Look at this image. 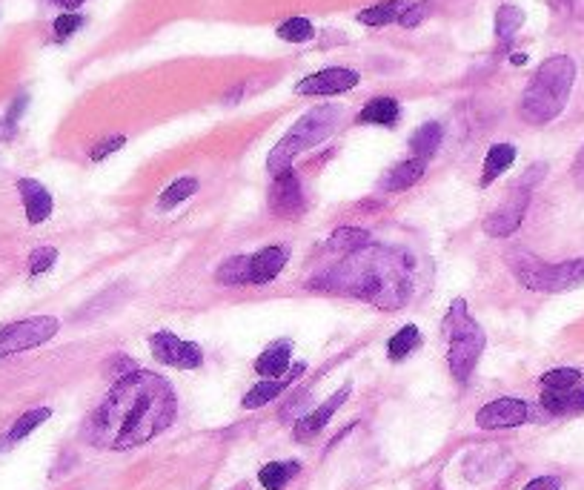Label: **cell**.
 Instances as JSON below:
<instances>
[{"instance_id": "cell-1", "label": "cell", "mask_w": 584, "mask_h": 490, "mask_svg": "<svg viewBox=\"0 0 584 490\" xmlns=\"http://www.w3.org/2000/svg\"><path fill=\"white\" fill-rule=\"evenodd\" d=\"M178 416V396L158 373L132 370L112 384L84 436L103 450H129L164 433Z\"/></svg>"}, {"instance_id": "cell-2", "label": "cell", "mask_w": 584, "mask_h": 490, "mask_svg": "<svg viewBox=\"0 0 584 490\" xmlns=\"http://www.w3.org/2000/svg\"><path fill=\"white\" fill-rule=\"evenodd\" d=\"M307 290L344 293L381 309H398L410 295V269L398 253L384 247H364L347 255L327 273L307 281Z\"/></svg>"}, {"instance_id": "cell-3", "label": "cell", "mask_w": 584, "mask_h": 490, "mask_svg": "<svg viewBox=\"0 0 584 490\" xmlns=\"http://www.w3.org/2000/svg\"><path fill=\"white\" fill-rule=\"evenodd\" d=\"M576 84V60L567 55H553L541 63L536 75L530 77V84L518 103V112L527 124H550L564 112L570 92Z\"/></svg>"}, {"instance_id": "cell-4", "label": "cell", "mask_w": 584, "mask_h": 490, "mask_svg": "<svg viewBox=\"0 0 584 490\" xmlns=\"http://www.w3.org/2000/svg\"><path fill=\"white\" fill-rule=\"evenodd\" d=\"M341 115H344L341 107H335V103H324V107L309 109L304 118H298V124L278 141L276 149L269 152V158H267L269 175L276 178L281 173L292 170V161L298 158V155L324 144V141L335 133Z\"/></svg>"}, {"instance_id": "cell-5", "label": "cell", "mask_w": 584, "mask_h": 490, "mask_svg": "<svg viewBox=\"0 0 584 490\" xmlns=\"http://www.w3.org/2000/svg\"><path fill=\"white\" fill-rule=\"evenodd\" d=\"M444 333H447V365L452 379L459 384H467V379L473 376V370L478 365V358L484 353L487 335L478 321L470 318L467 313V301L456 299L447 309L444 318Z\"/></svg>"}, {"instance_id": "cell-6", "label": "cell", "mask_w": 584, "mask_h": 490, "mask_svg": "<svg viewBox=\"0 0 584 490\" xmlns=\"http://www.w3.org/2000/svg\"><path fill=\"white\" fill-rule=\"evenodd\" d=\"M508 267L522 287L533 293H567L584 287V258L562 264H544L541 258L530 255L527 250L508 253Z\"/></svg>"}, {"instance_id": "cell-7", "label": "cell", "mask_w": 584, "mask_h": 490, "mask_svg": "<svg viewBox=\"0 0 584 490\" xmlns=\"http://www.w3.org/2000/svg\"><path fill=\"white\" fill-rule=\"evenodd\" d=\"M58 330L60 321L55 316H32L23 321H12V325L0 327V358L41 347L49 339H55Z\"/></svg>"}, {"instance_id": "cell-8", "label": "cell", "mask_w": 584, "mask_h": 490, "mask_svg": "<svg viewBox=\"0 0 584 490\" xmlns=\"http://www.w3.org/2000/svg\"><path fill=\"white\" fill-rule=\"evenodd\" d=\"M149 350L155 361H161L166 367H178V370H195L204 365V350L195 341L178 339L175 333H155L149 335Z\"/></svg>"}, {"instance_id": "cell-9", "label": "cell", "mask_w": 584, "mask_h": 490, "mask_svg": "<svg viewBox=\"0 0 584 490\" xmlns=\"http://www.w3.org/2000/svg\"><path fill=\"white\" fill-rule=\"evenodd\" d=\"M269 210L276 218H284V221H295V218L304 215L307 198H304L301 178H298L295 170H287V173L272 178V184H269Z\"/></svg>"}, {"instance_id": "cell-10", "label": "cell", "mask_w": 584, "mask_h": 490, "mask_svg": "<svg viewBox=\"0 0 584 490\" xmlns=\"http://www.w3.org/2000/svg\"><path fill=\"white\" fill-rule=\"evenodd\" d=\"M530 419V407L522 398H496V402L484 405L482 410L476 413V424L482 430H510V428H518V424H524Z\"/></svg>"}, {"instance_id": "cell-11", "label": "cell", "mask_w": 584, "mask_h": 490, "mask_svg": "<svg viewBox=\"0 0 584 490\" xmlns=\"http://www.w3.org/2000/svg\"><path fill=\"white\" fill-rule=\"evenodd\" d=\"M361 81V75L356 69H347V67H330V69H321L316 75L304 77L298 81L295 92L298 95H344L349 89H356Z\"/></svg>"}, {"instance_id": "cell-12", "label": "cell", "mask_w": 584, "mask_h": 490, "mask_svg": "<svg viewBox=\"0 0 584 490\" xmlns=\"http://www.w3.org/2000/svg\"><path fill=\"white\" fill-rule=\"evenodd\" d=\"M527 201H530V192L513 189L510 201L504 204L499 213H492V215L484 218V232H487V236L490 238H510L513 232L522 227V221H524Z\"/></svg>"}, {"instance_id": "cell-13", "label": "cell", "mask_w": 584, "mask_h": 490, "mask_svg": "<svg viewBox=\"0 0 584 490\" xmlns=\"http://www.w3.org/2000/svg\"><path fill=\"white\" fill-rule=\"evenodd\" d=\"M349 390H353V387L344 384L339 393H332L327 398V402L318 405L316 410H309L304 419H298V424H295V438H298V442H309V438L318 436L324 428H327V422L335 416V413H339V407L349 398Z\"/></svg>"}, {"instance_id": "cell-14", "label": "cell", "mask_w": 584, "mask_h": 490, "mask_svg": "<svg viewBox=\"0 0 584 490\" xmlns=\"http://www.w3.org/2000/svg\"><path fill=\"white\" fill-rule=\"evenodd\" d=\"M18 192H20V201H23V210L29 224H44L46 218L55 210V201H52L49 189L35 178H20L18 181Z\"/></svg>"}, {"instance_id": "cell-15", "label": "cell", "mask_w": 584, "mask_h": 490, "mask_svg": "<svg viewBox=\"0 0 584 490\" xmlns=\"http://www.w3.org/2000/svg\"><path fill=\"white\" fill-rule=\"evenodd\" d=\"M304 370H307V365H295L287 376H281V379H264V382H258L252 390H246V396L241 398V407H246V410H258V407H264V405H269L272 398H278L287 387H292V382L298 379V376H304Z\"/></svg>"}, {"instance_id": "cell-16", "label": "cell", "mask_w": 584, "mask_h": 490, "mask_svg": "<svg viewBox=\"0 0 584 490\" xmlns=\"http://www.w3.org/2000/svg\"><path fill=\"white\" fill-rule=\"evenodd\" d=\"M290 253L287 247H264L255 255H250V284H269L281 276V269L287 267Z\"/></svg>"}, {"instance_id": "cell-17", "label": "cell", "mask_w": 584, "mask_h": 490, "mask_svg": "<svg viewBox=\"0 0 584 490\" xmlns=\"http://www.w3.org/2000/svg\"><path fill=\"white\" fill-rule=\"evenodd\" d=\"M290 358H292V341L281 339L276 344H269L267 350L255 358V373L261 379H281L290 373Z\"/></svg>"}, {"instance_id": "cell-18", "label": "cell", "mask_w": 584, "mask_h": 490, "mask_svg": "<svg viewBox=\"0 0 584 490\" xmlns=\"http://www.w3.org/2000/svg\"><path fill=\"white\" fill-rule=\"evenodd\" d=\"M541 407L553 416H576L584 413V387L573 390H541Z\"/></svg>"}, {"instance_id": "cell-19", "label": "cell", "mask_w": 584, "mask_h": 490, "mask_svg": "<svg viewBox=\"0 0 584 490\" xmlns=\"http://www.w3.org/2000/svg\"><path fill=\"white\" fill-rule=\"evenodd\" d=\"M427 173V161L421 158H410V161H401L389 170L381 181V187L387 192H401V189H410L412 184H419Z\"/></svg>"}, {"instance_id": "cell-20", "label": "cell", "mask_w": 584, "mask_h": 490, "mask_svg": "<svg viewBox=\"0 0 584 490\" xmlns=\"http://www.w3.org/2000/svg\"><path fill=\"white\" fill-rule=\"evenodd\" d=\"M372 244V236L361 227H339L332 229V236L327 238V253L335 255H353L358 250H364Z\"/></svg>"}, {"instance_id": "cell-21", "label": "cell", "mask_w": 584, "mask_h": 490, "mask_svg": "<svg viewBox=\"0 0 584 490\" xmlns=\"http://www.w3.org/2000/svg\"><path fill=\"white\" fill-rule=\"evenodd\" d=\"M401 118V107L396 98H372L364 109L358 112L356 124H375V126H396Z\"/></svg>"}, {"instance_id": "cell-22", "label": "cell", "mask_w": 584, "mask_h": 490, "mask_svg": "<svg viewBox=\"0 0 584 490\" xmlns=\"http://www.w3.org/2000/svg\"><path fill=\"white\" fill-rule=\"evenodd\" d=\"M441 138H444V129L436 121H427L412 133L410 138V149H412V158H421V161H430L433 155L441 147Z\"/></svg>"}, {"instance_id": "cell-23", "label": "cell", "mask_w": 584, "mask_h": 490, "mask_svg": "<svg viewBox=\"0 0 584 490\" xmlns=\"http://www.w3.org/2000/svg\"><path fill=\"white\" fill-rule=\"evenodd\" d=\"M516 161V147L513 144H492L487 158H484V173H482V187H490L499 175H504Z\"/></svg>"}, {"instance_id": "cell-24", "label": "cell", "mask_w": 584, "mask_h": 490, "mask_svg": "<svg viewBox=\"0 0 584 490\" xmlns=\"http://www.w3.org/2000/svg\"><path fill=\"white\" fill-rule=\"evenodd\" d=\"M52 416V410L49 407H35V410H26L23 416L12 424V430L0 438V447H9V445H15V442H20V438H26L29 436L35 428H41V424L46 422Z\"/></svg>"}, {"instance_id": "cell-25", "label": "cell", "mask_w": 584, "mask_h": 490, "mask_svg": "<svg viewBox=\"0 0 584 490\" xmlns=\"http://www.w3.org/2000/svg\"><path fill=\"white\" fill-rule=\"evenodd\" d=\"M215 281L224 284V287H241V284H250V255H232L224 264H218Z\"/></svg>"}, {"instance_id": "cell-26", "label": "cell", "mask_w": 584, "mask_h": 490, "mask_svg": "<svg viewBox=\"0 0 584 490\" xmlns=\"http://www.w3.org/2000/svg\"><path fill=\"white\" fill-rule=\"evenodd\" d=\"M301 470L298 462H269L258 470V482H261L267 490H284L287 482H292V476Z\"/></svg>"}, {"instance_id": "cell-27", "label": "cell", "mask_w": 584, "mask_h": 490, "mask_svg": "<svg viewBox=\"0 0 584 490\" xmlns=\"http://www.w3.org/2000/svg\"><path fill=\"white\" fill-rule=\"evenodd\" d=\"M407 6H410L407 0H387V4H379V6H370L364 12H358V23L387 26V23H393V20H398L401 15H404Z\"/></svg>"}, {"instance_id": "cell-28", "label": "cell", "mask_w": 584, "mask_h": 490, "mask_svg": "<svg viewBox=\"0 0 584 490\" xmlns=\"http://www.w3.org/2000/svg\"><path fill=\"white\" fill-rule=\"evenodd\" d=\"M421 344V333L415 325H404L393 339L387 341V356L389 361H404L410 353H415V347Z\"/></svg>"}, {"instance_id": "cell-29", "label": "cell", "mask_w": 584, "mask_h": 490, "mask_svg": "<svg viewBox=\"0 0 584 490\" xmlns=\"http://www.w3.org/2000/svg\"><path fill=\"white\" fill-rule=\"evenodd\" d=\"M522 26H524V12L522 9L510 6V4L499 6V12H496V37L501 44L513 41L516 32L522 29Z\"/></svg>"}, {"instance_id": "cell-30", "label": "cell", "mask_w": 584, "mask_h": 490, "mask_svg": "<svg viewBox=\"0 0 584 490\" xmlns=\"http://www.w3.org/2000/svg\"><path fill=\"white\" fill-rule=\"evenodd\" d=\"M195 192H198V178H178L175 184H170L164 189V196L158 198V206L161 210H172V206L192 198Z\"/></svg>"}, {"instance_id": "cell-31", "label": "cell", "mask_w": 584, "mask_h": 490, "mask_svg": "<svg viewBox=\"0 0 584 490\" xmlns=\"http://www.w3.org/2000/svg\"><path fill=\"white\" fill-rule=\"evenodd\" d=\"M539 382H541V390H573V387H579V382H581V370L556 367V370L544 373Z\"/></svg>"}, {"instance_id": "cell-32", "label": "cell", "mask_w": 584, "mask_h": 490, "mask_svg": "<svg viewBox=\"0 0 584 490\" xmlns=\"http://www.w3.org/2000/svg\"><path fill=\"white\" fill-rule=\"evenodd\" d=\"M278 37L287 44H304V41H313L316 37V26L309 23L307 18H290L278 26Z\"/></svg>"}, {"instance_id": "cell-33", "label": "cell", "mask_w": 584, "mask_h": 490, "mask_svg": "<svg viewBox=\"0 0 584 490\" xmlns=\"http://www.w3.org/2000/svg\"><path fill=\"white\" fill-rule=\"evenodd\" d=\"M55 261H58V250L55 247H37V250H32L29 253V276H44V273H49L52 267H55Z\"/></svg>"}, {"instance_id": "cell-34", "label": "cell", "mask_w": 584, "mask_h": 490, "mask_svg": "<svg viewBox=\"0 0 584 490\" xmlns=\"http://www.w3.org/2000/svg\"><path fill=\"white\" fill-rule=\"evenodd\" d=\"M84 26V15H75V12H63L60 18H55V23H52V29H55V37L58 41H67V37H72L77 29Z\"/></svg>"}, {"instance_id": "cell-35", "label": "cell", "mask_w": 584, "mask_h": 490, "mask_svg": "<svg viewBox=\"0 0 584 490\" xmlns=\"http://www.w3.org/2000/svg\"><path fill=\"white\" fill-rule=\"evenodd\" d=\"M124 144H126V138H124V135H112V138H103L100 144H98V147H95L92 152H89V155H92V161H103V158H107V155L118 152V149H121Z\"/></svg>"}, {"instance_id": "cell-36", "label": "cell", "mask_w": 584, "mask_h": 490, "mask_svg": "<svg viewBox=\"0 0 584 490\" xmlns=\"http://www.w3.org/2000/svg\"><path fill=\"white\" fill-rule=\"evenodd\" d=\"M544 175H548V164H533V166H530V170H527L522 178H518L516 189H524V192H530V189H533V187L539 184V181H541Z\"/></svg>"}, {"instance_id": "cell-37", "label": "cell", "mask_w": 584, "mask_h": 490, "mask_svg": "<svg viewBox=\"0 0 584 490\" xmlns=\"http://www.w3.org/2000/svg\"><path fill=\"white\" fill-rule=\"evenodd\" d=\"M424 15H427V6L424 4H415V6L404 9V15L398 18V23L404 26V29H412V26H419L424 20Z\"/></svg>"}, {"instance_id": "cell-38", "label": "cell", "mask_w": 584, "mask_h": 490, "mask_svg": "<svg viewBox=\"0 0 584 490\" xmlns=\"http://www.w3.org/2000/svg\"><path fill=\"white\" fill-rule=\"evenodd\" d=\"M524 490H562L559 476H536L533 482H527Z\"/></svg>"}, {"instance_id": "cell-39", "label": "cell", "mask_w": 584, "mask_h": 490, "mask_svg": "<svg viewBox=\"0 0 584 490\" xmlns=\"http://www.w3.org/2000/svg\"><path fill=\"white\" fill-rule=\"evenodd\" d=\"M15 126H18V124H15V121H9V118L0 121V141H9L12 135H15Z\"/></svg>"}, {"instance_id": "cell-40", "label": "cell", "mask_w": 584, "mask_h": 490, "mask_svg": "<svg viewBox=\"0 0 584 490\" xmlns=\"http://www.w3.org/2000/svg\"><path fill=\"white\" fill-rule=\"evenodd\" d=\"M573 170H576V178L584 184V149L579 152V158H576V166H573Z\"/></svg>"}, {"instance_id": "cell-41", "label": "cell", "mask_w": 584, "mask_h": 490, "mask_svg": "<svg viewBox=\"0 0 584 490\" xmlns=\"http://www.w3.org/2000/svg\"><path fill=\"white\" fill-rule=\"evenodd\" d=\"M52 4H58V6H63V9H77L84 4V0H52Z\"/></svg>"}, {"instance_id": "cell-42", "label": "cell", "mask_w": 584, "mask_h": 490, "mask_svg": "<svg viewBox=\"0 0 584 490\" xmlns=\"http://www.w3.org/2000/svg\"><path fill=\"white\" fill-rule=\"evenodd\" d=\"M510 60L516 63V67H522V63H527V55H524V52H516V55H513Z\"/></svg>"}]
</instances>
